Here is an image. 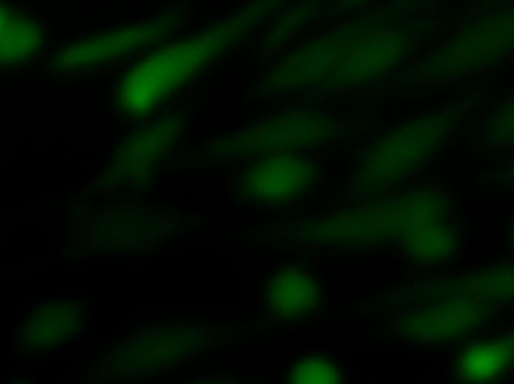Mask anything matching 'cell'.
<instances>
[{"label":"cell","instance_id":"e0dca14e","mask_svg":"<svg viewBox=\"0 0 514 384\" xmlns=\"http://www.w3.org/2000/svg\"><path fill=\"white\" fill-rule=\"evenodd\" d=\"M23 340L26 341V340H27V336H24V337H23Z\"/></svg>","mask_w":514,"mask_h":384},{"label":"cell","instance_id":"30bf717a","mask_svg":"<svg viewBox=\"0 0 514 384\" xmlns=\"http://www.w3.org/2000/svg\"><path fill=\"white\" fill-rule=\"evenodd\" d=\"M166 330H167V329H166L165 327H161V326H160V331H164V332H165Z\"/></svg>","mask_w":514,"mask_h":384},{"label":"cell","instance_id":"52a82bcc","mask_svg":"<svg viewBox=\"0 0 514 384\" xmlns=\"http://www.w3.org/2000/svg\"><path fill=\"white\" fill-rule=\"evenodd\" d=\"M188 337H189L188 335H185V336H184V340H187V339H188ZM187 344H188V342L186 341V342L184 343V345H185V346H186V345H187Z\"/></svg>","mask_w":514,"mask_h":384},{"label":"cell","instance_id":"9c48e42d","mask_svg":"<svg viewBox=\"0 0 514 384\" xmlns=\"http://www.w3.org/2000/svg\"><path fill=\"white\" fill-rule=\"evenodd\" d=\"M74 209H75L74 207H70V212H71V213H74V211H75Z\"/></svg>","mask_w":514,"mask_h":384},{"label":"cell","instance_id":"8992f818","mask_svg":"<svg viewBox=\"0 0 514 384\" xmlns=\"http://www.w3.org/2000/svg\"><path fill=\"white\" fill-rule=\"evenodd\" d=\"M35 344H36V346H44V343H43L42 341H40V342H36Z\"/></svg>","mask_w":514,"mask_h":384},{"label":"cell","instance_id":"2e32d148","mask_svg":"<svg viewBox=\"0 0 514 384\" xmlns=\"http://www.w3.org/2000/svg\"><path fill=\"white\" fill-rule=\"evenodd\" d=\"M183 330H184V328H179V329H178V331H180V332L183 331Z\"/></svg>","mask_w":514,"mask_h":384},{"label":"cell","instance_id":"8fae6325","mask_svg":"<svg viewBox=\"0 0 514 384\" xmlns=\"http://www.w3.org/2000/svg\"><path fill=\"white\" fill-rule=\"evenodd\" d=\"M136 363H137L136 360H131V364H133V365H134V364H136Z\"/></svg>","mask_w":514,"mask_h":384},{"label":"cell","instance_id":"277c9868","mask_svg":"<svg viewBox=\"0 0 514 384\" xmlns=\"http://www.w3.org/2000/svg\"><path fill=\"white\" fill-rule=\"evenodd\" d=\"M99 371H100V373H102V372H107V365H102V366L100 367V370H99Z\"/></svg>","mask_w":514,"mask_h":384},{"label":"cell","instance_id":"ba28073f","mask_svg":"<svg viewBox=\"0 0 514 384\" xmlns=\"http://www.w3.org/2000/svg\"><path fill=\"white\" fill-rule=\"evenodd\" d=\"M182 226H183V223H182V222H180V221H178V229L182 228Z\"/></svg>","mask_w":514,"mask_h":384},{"label":"cell","instance_id":"6da1fadb","mask_svg":"<svg viewBox=\"0 0 514 384\" xmlns=\"http://www.w3.org/2000/svg\"><path fill=\"white\" fill-rule=\"evenodd\" d=\"M514 366V335L468 345L457 361L456 374L472 383H486L505 377Z\"/></svg>","mask_w":514,"mask_h":384},{"label":"cell","instance_id":"7a4b0ae2","mask_svg":"<svg viewBox=\"0 0 514 384\" xmlns=\"http://www.w3.org/2000/svg\"><path fill=\"white\" fill-rule=\"evenodd\" d=\"M478 307L465 300H454L436 309L427 330L438 338H451L459 335L474 324L478 316Z\"/></svg>","mask_w":514,"mask_h":384},{"label":"cell","instance_id":"3957f363","mask_svg":"<svg viewBox=\"0 0 514 384\" xmlns=\"http://www.w3.org/2000/svg\"><path fill=\"white\" fill-rule=\"evenodd\" d=\"M191 354H192V353H190V352H184V353H183V358H184V361H185V360H186L187 358H189V357H190V355H191Z\"/></svg>","mask_w":514,"mask_h":384},{"label":"cell","instance_id":"ac0fdd59","mask_svg":"<svg viewBox=\"0 0 514 384\" xmlns=\"http://www.w3.org/2000/svg\"><path fill=\"white\" fill-rule=\"evenodd\" d=\"M63 342H64V343H67V339L64 338V339H63Z\"/></svg>","mask_w":514,"mask_h":384},{"label":"cell","instance_id":"9a60e30c","mask_svg":"<svg viewBox=\"0 0 514 384\" xmlns=\"http://www.w3.org/2000/svg\"><path fill=\"white\" fill-rule=\"evenodd\" d=\"M152 256H153V255H152V254H149V255H148V258H149V259H151V258H152Z\"/></svg>","mask_w":514,"mask_h":384},{"label":"cell","instance_id":"5bb4252c","mask_svg":"<svg viewBox=\"0 0 514 384\" xmlns=\"http://www.w3.org/2000/svg\"><path fill=\"white\" fill-rule=\"evenodd\" d=\"M28 340H29V342H31V343H33V342H34V340H33V339H31V338H29Z\"/></svg>","mask_w":514,"mask_h":384},{"label":"cell","instance_id":"4fadbf2b","mask_svg":"<svg viewBox=\"0 0 514 384\" xmlns=\"http://www.w3.org/2000/svg\"><path fill=\"white\" fill-rule=\"evenodd\" d=\"M143 357H145V358H148V357H149V354H144V355H143Z\"/></svg>","mask_w":514,"mask_h":384},{"label":"cell","instance_id":"5b68a950","mask_svg":"<svg viewBox=\"0 0 514 384\" xmlns=\"http://www.w3.org/2000/svg\"><path fill=\"white\" fill-rule=\"evenodd\" d=\"M60 325H61V327L63 328L64 326L66 325V319H61V320H60Z\"/></svg>","mask_w":514,"mask_h":384},{"label":"cell","instance_id":"d6986e66","mask_svg":"<svg viewBox=\"0 0 514 384\" xmlns=\"http://www.w3.org/2000/svg\"><path fill=\"white\" fill-rule=\"evenodd\" d=\"M513 232H514V230H513ZM513 240H514V235H513Z\"/></svg>","mask_w":514,"mask_h":384},{"label":"cell","instance_id":"7c38bea8","mask_svg":"<svg viewBox=\"0 0 514 384\" xmlns=\"http://www.w3.org/2000/svg\"><path fill=\"white\" fill-rule=\"evenodd\" d=\"M166 348H167V346H164V345H161V346H160V349H166Z\"/></svg>","mask_w":514,"mask_h":384}]
</instances>
